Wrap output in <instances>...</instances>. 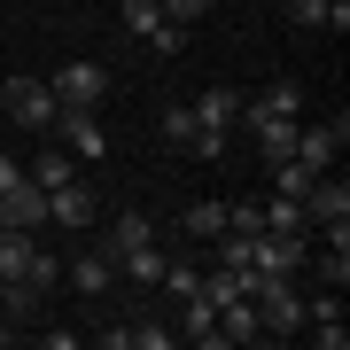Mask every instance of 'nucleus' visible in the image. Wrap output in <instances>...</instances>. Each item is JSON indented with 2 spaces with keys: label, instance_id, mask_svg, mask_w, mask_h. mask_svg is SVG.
<instances>
[{
  "label": "nucleus",
  "instance_id": "nucleus-1",
  "mask_svg": "<svg viewBox=\"0 0 350 350\" xmlns=\"http://www.w3.org/2000/svg\"><path fill=\"white\" fill-rule=\"evenodd\" d=\"M250 304H257V327L265 335H304V288H296V273H257V288H250Z\"/></svg>",
  "mask_w": 350,
  "mask_h": 350
},
{
  "label": "nucleus",
  "instance_id": "nucleus-2",
  "mask_svg": "<svg viewBox=\"0 0 350 350\" xmlns=\"http://www.w3.org/2000/svg\"><path fill=\"white\" fill-rule=\"evenodd\" d=\"M187 109H195V156L218 163L226 140H234V125H241V94H234V86H202Z\"/></svg>",
  "mask_w": 350,
  "mask_h": 350
},
{
  "label": "nucleus",
  "instance_id": "nucleus-3",
  "mask_svg": "<svg viewBox=\"0 0 350 350\" xmlns=\"http://www.w3.org/2000/svg\"><path fill=\"white\" fill-rule=\"evenodd\" d=\"M0 109H8L24 133H55L63 101H55V86H47V78H8V86H0Z\"/></svg>",
  "mask_w": 350,
  "mask_h": 350
},
{
  "label": "nucleus",
  "instance_id": "nucleus-4",
  "mask_svg": "<svg viewBox=\"0 0 350 350\" xmlns=\"http://www.w3.org/2000/svg\"><path fill=\"white\" fill-rule=\"evenodd\" d=\"M250 265L257 273H304V265H312V234H273V226H257L250 234Z\"/></svg>",
  "mask_w": 350,
  "mask_h": 350
},
{
  "label": "nucleus",
  "instance_id": "nucleus-5",
  "mask_svg": "<svg viewBox=\"0 0 350 350\" xmlns=\"http://www.w3.org/2000/svg\"><path fill=\"white\" fill-rule=\"evenodd\" d=\"M101 218V195L86 179H63V187H47V226H63V234H94Z\"/></svg>",
  "mask_w": 350,
  "mask_h": 350
},
{
  "label": "nucleus",
  "instance_id": "nucleus-6",
  "mask_svg": "<svg viewBox=\"0 0 350 350\" xmlns=\"http://www.w3.org/2000/svg\"><path fill=\"white\" fill-rule=\"evenodd\" d=\"M47 86H55V101H63V109H101V94H109V70H101V63H63Z\"/></svg>",
  "mask_w": 350,
  "mask_h": 350
},
{
  "label": "nucleus",
  "instance_id": "nucleus-7",
  "mask_svg": "<svg viewBox=\"0 0 350 350\" xmlns=\"http://www.w3.org/2000/svg\"><path fill=\"white\" fill-rule=\"evenodd\" d=\"M342 140H350V117H342V109L327 117V125H296V163H312V172H335Z\"/></svg>",
  "mask_w": 350,
  "mask_h": 350
},
{
  "label": "nucleus",
  "instance_id": "nucleus-8",
  "mask_svg": "<svg viewBox=\"0 0 350 350\" xmlns=\"http://www.w3.org/2000/svg\"><path fill=\"white\" fill-rule=\"evenodd\" d=\"M0 226H16V234H47V187L8 179V187H0Z\"/></svg>",
  "mask_w": 350,
  "mask_h": 350
},
{
  "label": "nucleus",
  "instance_id": "nucleus-9",
  "mask_svg": "<svg viewBox=\"0 0 350 350\" xmlns=\"http://www.w3.org/2000/svg\"><path fill=\"white\" fill-rule=\"evenodd\" d=\"M55 140H63L70 156H86V163H101V156H109V133H101V109H63V117H55Z\"/></svg>",
  "mask_w": 350,
  "mask_h": 350
},
{
  "label": "nucleus",
  "instance_id": "nucleus-10",
  "mask_svg": "<svg viewBox=\"0 0 350 350\" xmlns=\"http://www.w3.org/2000/svg\"><path fill=\"white\" fill-rule=\"evenodd\" d=\"M296 31H350V0H280Z\"/></svg>",
  "mask_w": 350,
  "mask_h": 350
},
{
  "label": "nucleus",
  "instance_id": "nucleus-11",
  "mask_svg": "<svg viewBox=\"0 0 350 350\" xmlns=\"http://www.w3.org/2000/svg\"><path fill=\"white\" fill-rule=\"evenodd\" d=\"M63 273H70V288H78V296H109L117 257H109V250H78V257H63Z\"/></svg>",
  "mask_w": 350,
  "mask_h": 350
},
{
  "label": "nucleus",
  "instance_id": "nucleus-12",
  "mask_svg": "<svg viewBox=\"0 0 350 350\" xmlns=\"http://www.w3.org/2000/svg\"><path fill=\"white\" fill-rule=\"evenodd\" d=\"M172 335H179V342H195V350H226V335H218V312H211L202 296H187V304H179V327H172Z\"/></svg>",
  "mask_w": 350,
  "mask_h": 350
},
{
  "label": "nucleus",
  "instance_id": "nucleus-13",
  "mask_svg": "<svg viewBox=\"0 0 350 350\" xmlns=\"http://www.w3.org/2000/svg\"><path fill=\"white\" fill-rule=\"evenodd\" d=\"M148 241H156V218H148V211H117L101 250H109V257H125V250H148Z\"/></svg>",
  "mask_w": 350,
  "mask_h": 350
},
{
  "label": "nucleus",
  "instance_id": "nucleus-14",
  "mask_svg": "<svg viewBox=\"0 0 350 350\" xmlns=\"http://www.w3.org/2000/svg\"><path fill=\"white\" fill-rule=\"evenodd\" d=\"M296 125H304V117H250V133H257V148H265V163L296 156Z\"/></svg>",
  "mask_w": 350,
  "mask_h": 350
},
{
  "label": "nucleus",
  "instance_id": "nucleus-15",
  "mask_svg": "<svg viewBox=\"0 0 350 350\" xmlns=\"http://www.w3.org/2000/svg\"><path fill=\"white\" fill-rule=\"evenodd\" d=\"M250 117H304V94L288 86V78H280V86H265L257 101L241 94V125H250Z\"/></svg>",
  "mask_w": 350,
  "mask_h": 350
},
{
  "label": "nucleus",
  "instance_id": "nucleus-16",
  "mask_svg": "<svg viewBox=\"0 0 350 350\" xmlns=\"http://www.w3.org/2000/svg\"><path fill=\"white\" fill-rule=\"evenodd\" d=\"M39 304H47V288H31L24 273H16V280H0V312H8V327L39 319Z\"/></svg>",
  "mask_w": 350,
  "mask_h": 350
},
{
  "label": "nucleus",
  "instance_id": "nucleus-17",
  "mask_svg": "<svg viewBox=\"0 0 350 350\" xmlns=\"http://www.w3.org/2000/svg\"><path fill=\"white\" fill-rule=\"evenodd\" d=\"M24 179H31V187H63V179H78V156L55 140V148H39V156H31V172H24Z\"/></svg>",
  "mask_w": 350,
  "mask_h": 350
},
{
  "label": "nucleus",
  "instance_id": "nucleus-18",
  "mask_svg": "<svg viewBox=\"0 0 350 350\" xmlns=\"http://www.w3.org/2000/svg\"><path fill=\"white\" fill-rule=\"evenodd\" d=\"M117 280L156 288V280H163V250H156V241H148V250H125V257H117Z\"/></svg>",
  "mask_w": 350,
  "mask_h": 350
},
{
  "label": "nucleus",
  "instance_id": "nucleus-19",
  "mask_svg": "<svg viewBox=\"0 0 350 350\" xmlns=\"http://www.w3.org/2000/svg\"><path fill=\"white\" fill-rule=\"evenodd\" d=\"M179 226H187V241H218L226 234V202H187Z\"/></svg>",
  "mask_w": 350,
  "mask_h": 350
},
{
  "label": "nucleus",
  "instance_id": "nucleus-20",
  "mask_svg": "<svg viewBox=\"0 0 350 350\" xmlns=\"http://www.w3.org/2000/svg\"><path fill=\"white\" fill-rule=\"evenodd\" d=\"M31 250H39V234H16V226H0V280H16V273H24Z\"/></svg>",
  "mask_w": 350,
  "mask_h": 350
},
{
  "label": "nucleus",
  "instance_id": "nucleus-21",
  "mask_svg": "<svg viewBox=\"0 0 350 350\" xmlns=\"http://www.w3.org/2000/svg\"><path fill=\"white\" fill-rule=\"evenodd\" d=\"M156 133L172 140V148H187V156H195V109H187V101H172V109L156 117Z\"/></svg>",
  "mask_w": 350,
  "mask_h": 350
},
{
  "label": "nucleus",
  "instance_id": "nucleus-22",
  "mask_svg": "<svg viewBox=\"0 0 350 350\" xmlns=\"http://www.w3.org/2000/svg\"><path fill=\"white\" fill-rule=\"evenodd\" d=\"M117 24H125L133 39H148V31L163 24V0H117Z\"/></svg>",
  "mask_w": 350,
  "mask_h": 350
},
{
  "label": "nucleus",
  "instance_id": "nucleus-23",
  "mask_svg": "<svg viewBox=\"0 0 350 350\" xmlns=\"http://www.w3.org/2000/svg\"><path fill=\"white\" fill-rule=\"evenodd\" d=\"M156 288H163L172 304H187L195 288H202V265H179V257H163V280H156Z\"/></svg>",
  "mask_w": 350,
  "mask_h": 350
},
{
  "label": "nucleus",
  "instance_id": "nucleus-24",
  "mask_svg": "<svg viewBox=\"0 0 350 350\" xmlns=\"http://www.w3.org/2000/svg\"><path fill=\"white\" fill-rule=\"evenodd\" d=\"M265 226H273V234H312L304 202H288V195H273V202H265Z\"/></svg>",
  "mask_w": 350,
  "mask_h": 350
},
{
  "label": "nucleus",
  "instance_id": "nucleus-25",
  "mask_svg": "<svg viewBox=\"0 0 350 350\" xmlns=\"http://www.w3.org/2000/svg\"><path fill=\"white\" fill-rule=\"evenodd\" d=\"M148 55H163V63H172V55H187V24H172V16H163V24L148 31Z\"/></svg>",
  "mask_w": 350,
  "mask_h": 350
},
{
  "label": "nucleus",
  "instance_id": "nucleus-26",
  "mask_svg": "<svg viewBox=\"0 0 350 350\" xmlns=\"http://www.w3.org/2000/svg\"><path fill=\"white\" fill-rule=\"evenodd\" d=\"M163 16H172V24H202V16H211V0H163Z\"/></svg>",
  "mask_w": 350,
  "mask_h": 350
},
{
  "label": "nucleus",
  "instance_id": "nucleus-27",
  "mask_svg": "<svg viewBox=\"0 0 350 350\" xmlns=\"http://www.w3.org/2000/svg\"><path fill=\"white\" fill-rule=\"evenodd\" d=\"M319 280H327V288H342V280H350V257H342V250H327V257H319Z\"/></svg>",
  "mask_w": 350,
  "mask_h": 350
},
{
  "label": "nucleus",
  "instance_id": "nucleus-28",
  "mask_svg": "<svg viewBox=\"0 0 350 350\" xmlns=\"http://www.w3.org/2000/svg\"><path fill=\"white\" fill-rule=\"evenodd\" d=\"M8 179H24V163L8 156V140H0V187H8Z\"/></svg>",
  "mask_w": 350,
  "mask_h": 350
},
{
  "label": "nucleus",
  "instance_id": "nucleus-29",
  "mask_svg": "<svg viewBox=\"0 0 350 350\" xmlns=\"http://www.w3.org/2000/svg\"><path fill=\"white\" fill-rule=\"evenodd\" d=\"M0 342H16V327H8V312H0Z\"/></svg>",
  "mask_w": 350,
  "mask_h": 350
}]
</instances>
